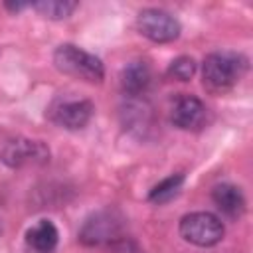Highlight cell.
Instances as JSON below:
<instances>
[{"instance_id": "5", "label": "cell", "mask_w": 253, "mask_h": 253, "mask_svg": "<svg viewBox=\"0 0 253 253\" xmlns=\"http://www.w3.org/2000/svg\"><path fill=\"white\" fill-rule=\"evenodd\" d=\"M136 28L144 38L154 43H168L178 40L180 36V22L160 8L142 10L136 16Z\"/></svg>"}, {"instance_id": "4", "label": "cell", "mask_w": 253, "mask_h": 253, "mask_svg": "<svg viewBox=\"0 0 253 253\" xmlns=\"http://www.w3.org/2000/svg\"><path fill=\"white\" fill-rule=\"evenodd\" d=\"M221 219L210 211H192L180 219V235L198 247H213L223 239Z\"/></svg>"}, {"instance_id": "6", "label": "cell", "mask_w": 253, "mask_h": 253, "mask_svg": "<svg viewBox=\"0 0 253 253\" xmlns=\"http://www.w3.org/2000/svg\"><path fill=\"white\" fill-rule=\"evenodd\" d=\"M0 158L12 168L38 166V164H45L49 160V148L40 140L12 138L4 144Z\"/></svg>"}, {"instance_id": "15", "label": "cell", "mask_w": 253, "mask_h": 253, "mask_svg": "<svg viewBox=\"0 0 253 253\" xmlns=\"http://www.w3.org/2000/svg\"><path fill=\"white\" fill-rule=\"evenodd\" d=\"M117 253H142L134 243H128V241H119L117 243Z\"/></svg>"}, {"instance_id": "14", "label": "cell", "mask_w": 253, "mask_h": 253, "mask_svg": "<svg viewBox=\"0 0 253 253\" xmlns=\"http://www.w3.org/2000/svg\"><path fill=\"white\" fill-rule=\"evenodd\" d=\"M194 73H196V61L188 55L176 57L168 67V75L178 79V81H188L194 77Z\"/></svg>"}, {"instance_id": "8", "label": "cell", "mask_w": 253, "mask_h": 253, "mask_svg": "<svg viewBox=\"0 0 253 253\" xmlns=\"http://www.w3.org/2000/svg\"><path fill=\"white\" fill-rule=\"evenodd\" d=\"M170 121L182 130H200L208 123V107L194 95H180L170 109Z\"/></svg>"}, {"instance_id": "10", "label": "cell", "mask_w": 253, "mask_h": 253, "mask_svg": "<svg viewBox=\"0 0 253 253\" xmlns=\"http://www.w3.org/2000/svg\"><path fill=\"white\" fill-rule=\"evenodd\" d=\"M57 239H59V231L49 219H40L26 233V243L36 253H51L57 245Z\"/></svg>"}, {"instance_id": "11", "label": "cell", "mask_w": 253, "mask_h": 253, "mask_svg": "<svg viewBox=\"0 0 253 253\" xmlns=\"http://www.w3.org/2000/svg\"><path fill=\"white\" fill-rule=\"evenodd\" d=\"M150 69L144 61H130L123 71H121V89L134 97V95H140L148 89L150 85Z\"/></svg>"}, {"instance_id": "9", "label": "cell", "mask_w": 253, "mask_h": 253, "mask_svg": "<svg viewBox=\"0 0 253 253\" xmlns=\"http://www.w3.org/2000/svg\"><path fill=\"white\" fill-rule=\"evenodd\" d=\"M211 200L217 210L227 217H241L245 211V198L233 184H217L211 190Z\"/></svg>"}, {"instance_id": "2", "label": "cell", "mask_w": 253, "mask_h": 253, "mask_svg": "<svg viewBox=\"0 0 253 253\" xmlns=\"http://www.w3.org/2000/svg\"><path fill=\"white\" fill-rule=\"evenodd\" d=\"M126 219L125 215L115 208H105L95 213H91L81 229H79V241L89 247H101V245H117L125 239Z\"/></svg>"}, {"instance_id": "1", "label": "cell", "mask_w": 253, "mask_h": 253, "mask_svg": "<svg viewBox=\"0 0 253 253\" xmlns=\"http://www.w3.org/2000/svg\"><path fill=\"white\" fill-rule=\"evenodd\" d=\"M247 71V57L237 51H213L204 59L202 77L204 85L210 91L223 93L229 91L233 85Z\"/></svg>"}, {"instance_id": "7", "label": "cell", "mask_w": 253, "mask_h": 253, "mask_svg": "<svg viewBox=\"0 0 253 253\" xmlns=\"http://www.w3.org/2000/svg\"><path fill=\"white\" fill-rule=\"evenodd\" d=\"M93 103L87 99H57L49 107V119L67 130L83 128L93 117Z\"/></svg>"}, {"instance_id": "12", "label": "cell", "mask_w": 253, "mask_h": 253, "mask_svg": "<svg viewBox=\"0 0 253 253\" xmlns=\"http://www.w3.org/2000/svg\"><path fill=\"white\" fill-rule=\"evenodd\" d=\"M182 182H184V174H172V176L164 178L162 182H158V184L150 190L148 200H150L152 204H164V202H170V200L178 194Z\"/></svg>"}, {"instance_id": "16", "label": "cell", "mask_w": 253, "mask_h": 253, "mask_svg": "<svg viewBox=\"0 0 253 253\" xmlns=\"http://www.w3.org/2000/svg\"><path fill=\"white\" fill-rule=\"evenodd\" d=\"M0 235H2V219H0Z\"/></svg>"}, {"instance_id": "3", "label": "cell", "mask_w": 253, "mask_h": 253, "mask_svg": "<svg viewBox=\"0 0 253 253\" xmlns=\"http://www.w3.org/2000/svg\"><path fill=\"white\" fill-rule=\"evenodd\" d=\"M55 67L71 77L83 79L87 83H101L105 77V67L101 59L73 43H63L53 53Z\"/></svg>"}, {"instance_id": "13", "label": "cell", "mask_w": 253, "mask_h": 253, "mask_svg": "<svg viewBox=\"0 0 253 253\" xmlns=\"http://www.w3.org/2000/svg\"><path fill=\"white\" fill-rule=\"evenodd\" d=\"M32 8L38 10L42 16H45L49 20H63V18H67L77 8V2H69V0H43V2L32 4Z\"/></svg>"}]
</instances>
